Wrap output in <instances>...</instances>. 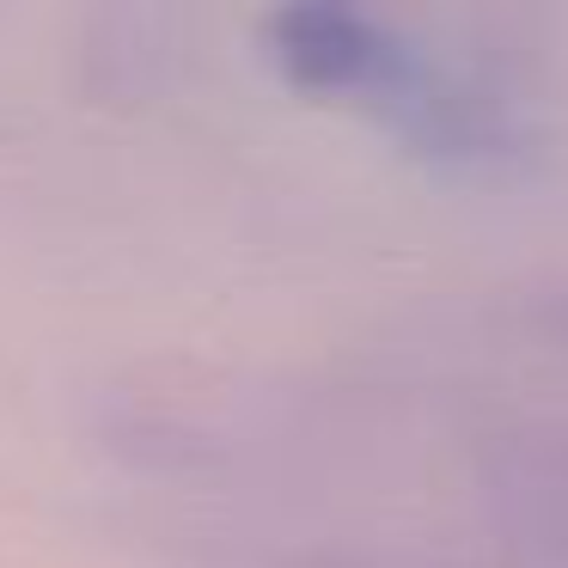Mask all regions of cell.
Returning a JSON list of instances; mask_svg holds the SVG:
<instances>
[{"label":"cell","instance_id":"6da1fadb","mask_svg":"<svg viewBox=\"0 0 568 568\" xmlns=\"http://www.w3.org/2000/svg\"><path fill=\"white\" fill-rule=\"evenodd\" d=\"M257 31L263 55L294 92L361 104L397 141L416 129L422 104H434L446 80L434 62H422L409 38H397L385 19L355 13V7H282Z\"/></svg>","mask_w":568,"mask_h":568}]
</instances>
